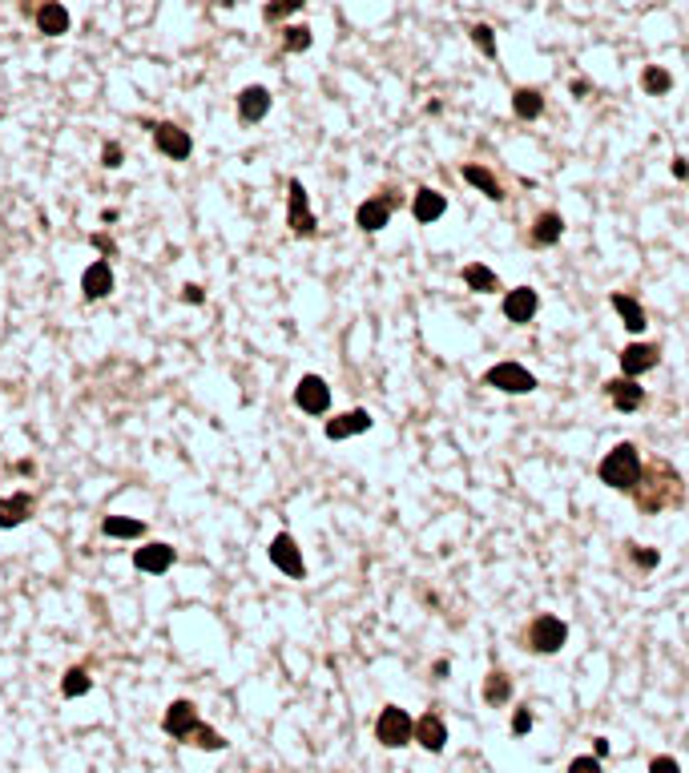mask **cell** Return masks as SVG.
I'll return each mask as SVG.
<instances>
[{
    "label": "cell",
    "instance_id": "cell-39",
    "mask_svg": "<svg viewBox=\"0 0 689 773\" xmlns=\"http://www.w3.org/2000/svg\"><path fill=\"white\" fill-rule=\"evenodd\" d=\"M122 158H125L122 145H117V141H106V150H101V166H106V169H117V166H122Z\"/></svg>",
    "mask_w": 689,
    "mask_h": 773
},
{
    "label": "cell",
    "instance_id": "cell-13",
    "mask_svg": "<svg viewBox=\"0 0 689 773\" xmlns=\"http://www.w3.org/2000/svg\"><path fill=\"white\" fill-rule=\"evenodd\" d=\"M657 363H661L657 342H629L621 350V375H629V379H641V375L653 371Z\"/></svg>",
    "mask_w": 689,
    "mask_h": 773
},
{
    "label": "cell",
    "instance_id": "cell-16",
    "mask_svg": "<svg viewBox=\"0 0 689 773\" xmlns=\"http://www.w3.org/2000/svg\"><path fill=\"white\" fill-rule=\"evenodd\" d=\"M266 114H271V89H266V85H246V89L238 93V122L258 125Z\"/></svg>",
    "mask_w": 689,
    "mask_h": 773
},
{
    "label": "cell",
    "instance_id": "cell-37",
    "mask_svg": "<svg viewBox=\"0 0 689 773\" xmlns=\"http://www.w3.org/2000/svg\"><path fill=\"white\" fill-rule=\"evenodd\" d=\"M568 773H601V758H597V753L573 758V761H568Z\"/></svg>",
    "mask_w": 689,
    "mask_h": 773
},
{
    "label": "cell",
    "instance_id": "cell-4",
    "mask_svg": "<svg viewBox=\"0 0 689 773\" xmlns=\"http://www.w3.org/2000/svg\"><path fill=\"white\" fill-rule=\"evenodd\" d=\"M565 641H568V624L561 621V616H553V613L532 616L528 632H524V644H528L532 652H540V657H553V652H561Z\"/></svg>",
    "mask_w": 689,
    "mask_h": 773
},
{
    "label": "cell",
    "instance_id": "cell-8",
    "mask_svg": "<svg viewBox=\"0 0 689 773\" xmlns=\"http://www.w3.org/2000/svg\"><path fill=\"white\" fill-rule=\"evenodd\" d=\"M271 564L282 572V577H290V580H303L307 577L303 552H299V544H295V536H290V532H279V536L271 540Z\"/></svg>",
    "mask_w": 689,
    "mask_h": 773
},
{
    "label": "cell",
    "instance_id": "cell-32",
    "mask_svg": "<svg viewBox=\"0 0 689 773\" xmlns=\"http://www.w3.org/2000/svg\"><path fill=\"white\" fill-rule=\"evenodd\" d=\"M303 5H307V0H266V5H262V21L266 24H282L287 16L303 13Z\"/></svg>",
    "mask_w": 689,
    "mask_h": 773
},
{
    "label": "cell",
    "instance_id": "cell-34",
    "mask_svg": "<svg viewBox=\"0 0 689 773\" xmlns=\"http://www.w3.org/2000/svg\"><path fill=\"white\" fill-rule=\"evenodd\" d=\"M186 745H198V750H210V753H214V750H226V737H222L218 729H210V725L202 721V725H198L194 733H189V741H186Z\"/></svg>",
    "mask_w": 689,
    "mask_h": 773
},
{
    "label": "cell",
    "instance_id": "cell-21",
    "mask_svg": "<svg viewBox=\"0 0 689 773\" xmlns=\"http://www.w3.org/2000/svg\"><path fill=\"white\" fill-rule=\"evenodd\" d=\"M444 210H447V197L439 190H432V186L416 190V197H411V218H416L419 226H432L436 218H444Z\"/></svg>",
    "mask_w": 689,
    "mask_h": 773
},
{
    "label": "cell",
    "instance_id": "cell-28",
    "mask_svg": "<svg viewBox=\"0 0 689 773\" xmlns=\"http://www.w3.org/2000/svg\"><path fill=\"white\" fill-rule=\"evenodd\" d=\"M101 532L109 540H142L145 536V523L142 520H129V515H106L101 520Z\"/></svg>",
    "mask_w": 689,
    "mask_h": 773
},
{
    "label": "cell",
    "instance_id": "cell-9",
    "mask_svg": "<svg viewBox=\"0 0 689 773\" xmlns=\"http://www.w3.org/2000/svg\"><path fill=\"white\" fill-rule=\"evenodd\" d=\"M295 407L307 411V415H326L331 411V386L318 375H303L295 386Z\"/></svg>",
    "mask_w": 689,
    "mask_h": 773
},
{
    "label": "cell",
    "instance_id": "cell-29",
    "mask_svg": "<svg viewBox=\"0 0 689 773\" xmlns=\"http://www.w3.org/2000/svg\"><path fill=\"white\" fill-rule=\"evenodd\" d=\"M315 45V32L307 24H282V53H307Z\"/></svg>",
    "mask_w": 689,
    "mask_h": 773
},
{
    "label": "cell",
    "instance_id": "cell-45",
    "mask_svg": "<svg viewBox=\"0 0 689 773\" xmlns=\"http://www.w3.org/2000/svg\"><path fill=\"white\" fill-rule=\"evenodd\" d=\"M674 177H689V166H685V161H682V158H677V161H674Z\"/></svg>",
    "mask_w": 689,
    "mask_h": 773
},
{
    "label": "cell",
    "instance_id": "cell-2",
    "mask_svg": "<svg viewBox=\"0 0 689 773\" xmlns=\"http://www.w3.org/2000/svg\"><path fill=\"white\" fill-rule=\"evenodd\" d=\"M641 451L633 448V443H617L613 451L601 459V468H597V479L605 487H613V492H629V487L637 484V476H641Z\"/></svg>",
    "mask_w": 689,
    "mask_h": 773
},
{
    "label": "cell",
    "instance_id": "cell-42",
    "mask_svg": "<svg viewBox=\"0 0 689 773\" xmlns=\"http://www.w3.org/2000/svg\"><path fill=\"white\" fill-rule=\"evenodd\" d=\"M13 471H16V476H32V471H37V463H32V459H21Z\"/></svg>",
    "mask_w": 689,
    "mask_h": 773
},
{
    "label": "cell",
    "instance_id": "cell-22",
    "mask_svg": "<svg viewBox=\"0 0 689 773\" xmlns=\"http://www.w3.org/2000/svg\"><path fill=\"white\" fill-rule=\"evenodd\" d=\"M561 234H565V218L556 210H545V214H537V222H532V230H528V238H532V246H540V250H548V246H556L561 242Z\"/></svg>",
    "mask_w": 689,
    "mask_h": 773
},
{
    "label": "cell",
    "instance_id": "cell-46",
    "mask_svg": "<svg viewBox=\"0 0 689 773\" xmlns=\"http://www.w3.org/2000/svg\"><path fill=\"white\" fill-rule=\"evenodd\" d=\"M573 93H576V97H584V93H589V81H581V77H576V81H573Z\"/></svg>",
    "mask_w": 689,
    "mask_h": 773
},
{
    "label": "cell",
    "instance_id": "cell-24",
    "mask_svg": "<svg viewBox=\"0 0 689 773\" xmlns=\"http://www.w3.org/2000/svg\"><path fill=\"white\" fill-rule=\"evenodd\" d=\"M460 174H464V182L476 186V190L484 194V197H492V202H504V186H501V177H496L492 169H484V166H476V161H468Z\"/></svg>",
    "mask_w": 689,
    "mask_h": 773
},
{
    "label": "cell",
    "instance_id": "cell-7",
    "mask_svg": "<svg viewBox=\"0 0 689 773\" xmlns=\"http://www.w3.org/2000/svg\"><path fill=\"white\" fill-rule=\"evenodd\" d=\"M150 137H153V145H158V153H166L170 161H186L189 153H194V137H189V129L174 125V122H153Z\"/></svg>",
    "mask_w": 689,
    "mask_h": 773
},
{
    "label": "cell",
    "instance_id": "cell-33",
    "mask_svg": "<svg viewBox=\"0 0 689 773\" xmlns=\"http://www.w3.org/2000/svg\"><path fill=\"white\" fill-rule=\"evenodd\" d=\"M89 689H93V677L85 673V668H69V673L61 677V697H69V701L85 697Z\"/></svg>",
    "mask_w": 689,
    "mask_h": 773
},
{
    "label": "cell",
    "instance_id": "cell-10",
    "mask_svg": "<svg viewBox=\"0 0 689 773\" xmlns=\"http://www.w3.org/2000/svg\"><path fill=\"white\" fill-rule=\"evenodd\" d=\"M391 214H395V197L391 194H375L355 210V226L363 230V234H379V230L391 222Z\"/></svg>",
    "mask_w": 689,
    "mask_h": 773
},
{
    "label": "cell",
    "instance_id": "cell-35",
    "mask_svg": "<svg viewBox=\"0 0 689 773\" xmlns=\"http://www.w3.org/2000/svg\"><path fill=\"white\" fill-rule=\"evenodd\" d=\"M472 41H476V49L488 57V61H496V32H492V24H472Z\"/></svg>",
    "mask_w": 689,
    "mask_h": 773
},
{
    "label": "cell",
    "instance_id": "cell-1",
    "mask_svg": "<svg viewBox=\"0 0 689 773\" xmlns=\"http://www.w3.org/2000/svg\"><path fill=\"white\" fill-rule=\"evenodd\" d=\"M629 492H633L637 512H645V515H661V512L682 508V504H685L682 476H677V468H674V463H666V459L645 463L641 476H637V484L629 487Z\"/></svg>",
    "mask_w": 689,
    "mask_h": 773
},
{
    "label": "cell",
    "instance_id": "cell-6",
    "mask_svg": "<svg viewBox=\"0 0 689 773\" xmlns=\"http://www.w3.org/2000/svg\"><path fill=\"white\" fill-rule=\"evenodd\" d=\"M484 383L496 386V391H504V395H528V391H537V375H532L528 367H520V363H496V367H488Z\"/></svg>",
    "mask_w": 689,
    "mask_h": 773
},
{
    "label": "cell",
    "instance_id": "cell-43",
    "mask_svg": "<svg viewBox=\"0 0 689 773\" xmlns=\"http://www.w3.org/2000/svg\"><path fill=\"white\" fill-rule=\"evenodd\" d=\"M93 246H97L101 254H109V250H114V246H109V238H106V234H97V238H93Z\"/></svg>",
    "mask_w": 689,
    "mask_h": 773
},
{
    "label": "cell",
    "instance_id": "cell-30",
    "mask_svg": "<svg viewBox=\"0 0 689 773\" xmlns=\"http://www.w3.org/2000/svg\"><path fill=\"white\" fill-rule=\"evenodd\" d=\"M508 697H512V681H508V673L492 668V673L484 677V701L488 705H504Z\"/></svg>",
    "mask_w": 689,
    "mask_h": 773
},
{
    "label": "cell",
    "instance_id": "cell-3",
    "mask_svg": "<svg viewBox=\"0 0 689 773\" xmlns=\"http://www.w3.org/2000/svg\"><path fill=\"white\" fill-rule=\"evenodd\" d=\"M375 741L387 745V750H403L408 741H416V721H411V713L400 709V705H383L375 717Z\"/></svg>",
    "mask_w": 689,
    "mask_h": 773
},
{
    "label": "cell",
    "instance_id": "cell-38",
    "mask_svg": "<svg viewBox=\"0 0 689 773\" xmlns=\"http://www.w3.org/2000/svg\"><path fill=\"white\" fill-rule=\"evenodd\" d=\"M532 725H537V717H532V709H528V705L512 713V733H516V737H524V733H528Z\"/></svg>",
    "mask_w": 689,
    "mask_h": 773
},
{
    "label": "cell",
    "instance_id": "cell-41",
    "mask_svg": "<svg viewBox=\"0 0 689 773\" xmlns=\"http://www.w3.org/2000/svg\"><path fill=\"white\" fill-rule=\"evenodd\" d=\"M182 303L202 306V303H206V290H202V286H182Z\"/></svg>",
    "mask_w": 689,
    "mask_h": 773
},
{
    "label": "cell",
    "instance_id": "cell-19",
    "mask_svg": "<svg viewBox=\"0 0 689 773\" xmlns=\"http://www.w3.org/2000/svg\"><path fill=\"white\" fill-rule=\"evenodd\" d=\"M326 440H351V435H363V432H372V415H367L363 407H355V411H347V415H335V419H326Z\"/></svg>",
    "mask_w": 689,
    "mask_h": 773
},
{
    "label": "cell",
    "instance_id": "cell-44",
    "mask_svg": "<svg viewBox=\"0 0 689 773\" xmlns=\"http://www.w3.org/2000/svg\"><path fill=\"white\" fill-rule=\"evenodd\" d=\"M593 753H597V758H605V753H609V741H605V737H597V741H593Z\"/></svg>",
    "mask_w": 689,
    "mask_h": 773
},
{
    "label": "cell",
    "instance_id": "cell-26",
    "mask_svg": "<svg viewBox=\"0 0 689 773\" xmlns=\"http://www.w3.org/2000/svg\"><path fill=\"white\" fill-rule=\"evenodd\" d=\"M512 114L520 117V122H537V117L545 114V97H540V89L520 85V89L512 93Z\"/></svg>",
    "mask_w": 689,
    "mask_h": 773
},
{
    "label": "cell",
    "instance_id": "cell-15",
    "mask_svg": "<svg viewBox=\"0 0 689 773\" xmlns=\"http://www.w3.org/2000/svg\"><path fill=\"white\" fill-rule=\"evenodd\" d=\"M32 24H37V32H45V37H65L69 32V8L61 0H41L37 8H32Z\"/></svg>",
    "mask_w": 689,
    "mask_h": 773
},
{
    "label": "cell",
    "instance_id": "cell-27",
    "mask_svg": "<svg viewBox=\"0 0 689 773\" xmlns=\"http://www.w3.org/2000/svg\"><path fill=\"white\" fill-rule=\"evenodd\" d=\"M464 282H468V290H476V295H496V290H501L496 270H488L484 262H468V266H464Z\"/></svg>",
    "mask_w": 689,
    "mask_h": 773
},
{
    "label": "cell",
    "instance_id": "cell-36",
    "mask_svg": "<svg viewBox=\"0 0 689 773\" xmlns=\"http://www.w3.org/2000/svg\"><path fill=\"white\" fill-rule=\"evenodd\" d=\"M629 556H633V564H637V568H641V572L657 568V560H661V556H657V548H645V544H629Z\"/></svg>",
    "mask_w": 689,
    "mask_h": 773
},
{
    "label": "cell",
    "instance_id": "cell-18",
    "mask_svg": "<svg viewBox=\"0 0 689 773\" xmlns=\"http://www.w3.org/2000/svg\"><path fill=\"white\" fill-rule=\"evenodd\" d=\"M537 306H540L537 290H532V286H516V290H508V295H504V319L516 323V326H524V323H532Z\"/></svg>",
    "mask_w": 689,
    "mask_h": 773
},
{
    "label": "cell",
    "instance_id": "cell-23",
    "mask_svg": "<svg viewBox=\"0 0 689 773\" xmlns=\"http://www.w3.org/2000/svg\"><path fill=\"white\" fill-rule=\"evenodd\" d=\"M416 745H424L427 753H444V745H447V725H444V717H436V713H424V717L416 721Z\"/></svg>",
    "mask_w": 689,
    "mask_h": 773
},
{
    "label": "cell",
    "instance_id": "cell-11",
    "mask_svg": "<svg viewBox=\"0 0 689 773\" xmlns=\"http://www.w3.org/2000/svg\"><path fill=\"white\" fill-rule=\"evenodd\" d=\"M202 725V717H198V705L194 701H174V705L166 709V717H161V729H166L174 741H189V733Z\"/></svg>",
    "mask_w": 689,
    "mask_h": 773
},
{
    "label": "cell",
    "instance_id": "cell-40",
    "mask_svg": "<svg viewBox=\"0 0 689 773\" xmlns=\"http://www.w3.org/2000/svg\"><path fill=\"white\" fill-rule=\"evenodd\" d=\"M649 773H682V766H677V758H653Z\"/></svg>",
    "mask_w": 689,
    "mask_h": 773
},
{
    "label": "cell",
    "instance_id": "cell-17",
    "mask_svg": "<svg viewBox=\"0 0 689 773\" xmlns=\"http://www.w3.org/2000/svg\"><path fill=\"white\" fill-rule=\"evenodd\" d=\"M605 395L609 403H613L617 411H641L645 407V386L637 379H629V375H617V379L605 383Z\"/></svg>",
    "mask_w": 689,
    "mask_h": 773
},
{
    "label": "cell",
    "instance_id": "cell-25",
    "mask_svg": "<svg viewBox=\"0 0 689 773\" xmlns=\"http://www.w3.org/2000/svg\"><path fill=\"white\" fill-rule=\"evenodd\" d=\"M609 303H613V311L621 314V323H625V326H629V331H633V334H641L645 326H649V319H645V306L637 303L633 295H621V290H617V295L609 298Z\"/></svg>",
    "mask_w": 689,
    "mask_h": 773
},
{
    "label": "cell",
    "instance_id": "cell-14",
    "mask_svg": "<svg viewBox=\"0 0 689 773\" xmlns=\"http://www.w3.org/2000/svg\"><path fill=\"white\" fill-rule=\"evenodd\" d=\"M174 560H178V552H174V544H145V548H137L133 552V568L137 572H150V577H161V572H170L174 568Z\"/></svg>",
    "mask_w": 689,
    "mask_h": 773
},
{
    "label": "cell",
    "instance_id": "cell-20",
    "mask_svg": "<svg viewBox=\"0 0 689 773\" xmlns=\"http://www.w3.org/2000/svg\"><path fill=\"white\" fill-rule=\"evenodd\" d=\"M32 512H37V500H32V492H13L0 500V528H21L24 520H32Z\"/></svg>",
    "mask_w": 689,
    "mask_h": 773
},
{
    "label": "cell",
    "instance_id": "cell-5",
    "mask_svg": "<svg viewBox=\"0 0 689 773\" xmlns=\"http://www.w3.org/2000/svg\"><path fill=\"white\" fill-rule=\"evenodd\" d=\"M287 226H290V234H299V238H315V230H318L311 197H307L299 177H290L287 182Z\"/></svg>",
    "mask_w": 689,
    "mask_h": 773
},
{
    "label": "cell",
    "instance_id": "cell-12",
    "mask_svg": "<svg viewBox=\"0 0 689 773\" xmlns=\"http://www.w3.org/2000/svg\"><path fill=\"white\" fill-rule=\"evenodd\" d=\"M81 295L89 298V303H101V298L114 295V266H109L106 258H93V262L85 266V274H81Z\"/></svg>",
    "mask_w": 689,
    "mask_h": 773
},
{
    "label": "cell",
    "instance_id": "cell-31",
    "mask_svg": "<svg viewBox=\"0 0 689 773\" xmlns=\"http://www.w3.org/2000/svg\"><path fill=\"white\" fill-rule=\"evenodd\" d=\"M641 89L649 93V97H666L669 89H674V77H669V68H661V65H649L641 73Z\"/></svg>",
    "mask_w": 689,
    "mask_h": 773
}]
</instances>
